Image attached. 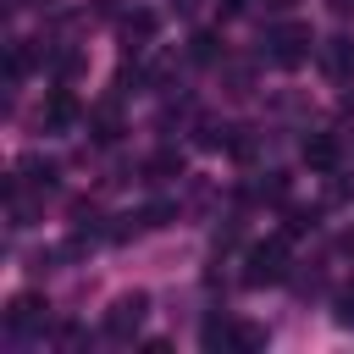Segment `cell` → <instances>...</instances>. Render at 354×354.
Returning <instances> with one entry per match:
<instances>
[{"mask_svg": "<svg viewBox=\"0 0 354 354\" xmlns=\"http://www.w3.org/2000/svg\"><path fill=\"white\" fill-rule=\"evenodd\" d=\"M194 55H199V61H210V55H216V39H210V33H199V39H194Z\"/></svg>", "mask_w": 354, "mask_h": 354, "instance_id": "cell-7", "label": "cell"}, {"mask_svg": "<svg viewBox=\"0 0 354 354\" xmlns=\"http://www.w3.org/2000/svg\"><path fill=\"white\" fill-rule=\"evenodd\" d=\"M177 6H183V11H194V6H199V0H177Z\"/></svg>", "mask_w": 354, "mask_h": 354, "instance_id": "cell-8", "label": "cell"}, {"mask_svg": "<svg viewBox=\"0 0 354 354\" xmlns=\"http://www.w3.org/2000/svg\"><path fill=\"white\" fill-rule=\"evenodd\" d=\"M304 160H310L315 171H332V166H337V138H326V133L310 138V144H304Z\"/></svg>", "mask_w": 354, "mask_h": 354, "instance_id": "cell-4", "label": "cell"}, {"mask_svg": "<svg viewBox=\"0 0 354 354\" xmlns=\"http://www.w3.org/2000/svg\"><path fill=\"white\" fill-rule=\"evenodd\" d=\"M6 321H11V332H22V326H33V321H39V299H33V293H22V299H11V310H6Z\"/></svg>", "mask_w": 354, "mask_h": 354, "instance_id": "cell-5", "label": "cell"}, {"mask_svg": "<svg viewBox=\"0 0 354 354\" xmlns=\"http://www.w3.org/2000/svg\"><path fill=\"white\" fill-rule=\"evenodd\" d=\"M44 122H50V127H72V122H77L72 94H55V100H50V111H44Z\"/></svg>", "mask_w": 354, "mask_h": 354, "instance_id": "cell-6", "label": "cell"}, {"mask_svg": "<svg viewBox=\"0 0 354 354\" xmlns=\"http://www.w3.org/2000/svg\"><path fill=\"white\" fill-rule=\"evenodd\" d=\"M304 44H310V33H304L299 22H282V28L271 33V55H277L282 66H299V61H304Z\"/></svg>", "mask_w": 354, "mask_h": 354, "instance_id": "cell-2", "label": "cell"}, {"mask_svg": "<svg viewBox=\"0 0 354 354\" xmlns=\"http://www.w3.org/2000/svg\"><path fill=\"white\" fill-rule=\"evenodd\" d=\"M144 310H149V299H144V293H122V299L111 304V315H105V332H111V337H127V332H138Z\"/></svg>", "mask_w": 354, "mask_h": 354, "instance_id": "cell-1", "label": "cell"}, {"mask_svg": "<svg viewBox=\"0 0 354 354\" xmlns=\"http://www.w3.org/2000/svg\"><path fill=\"white\" fill-rule=\"evenodd\" d=\"M282 277V243H266L249 254V282H277Z\"/></svg>", "mask_w": 354, "mask_h": 354, "instance_id": "cell-3", "label": "cell"}]
</instances>
